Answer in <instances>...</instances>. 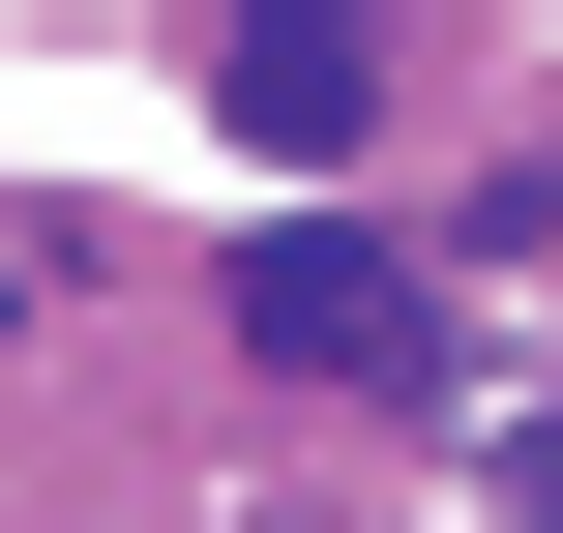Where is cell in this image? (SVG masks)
<instances>
[{"instance_id":"obj_1","label":"cell","mask_w":563,"mask_h":533,"mask_svg":"<svg viewBox=\"0 0 563 533\" xmlns=\"http://www.w3.org/2000/svg\"><path fill=\"white\" fill-rule=\"evenodd\" d=\"M238 356H267V386H445V297H416L356 208H297V237H238Z\"/></svg>"},{"instance_id":"obj_2","label":"cell","mask_w":563,"mask_h":533,"mask_svg":"<svg viewBox=\"0 0 563 533\" xmlns=\"http://www.w3.org/2000/svg\"><path fill=\"white\" fill-rule=\"evenodd\" d=\"M356 119H386L356 30H238V148H356Z\"/></svg>"},{"instance_id":"obj_3","label":"cell","mask_w":563,"mask_h":533,"mask_svg":"<svg viewBox=\"0 0 563 533\" xmlns=\"http://www.w3.org/2000/svg\"><path fill=\"white\" fill-rule=\"evenodd\" d=\"M505 504H534V533H563V415H534V445H505Z\"/></svg>"}]
</instances>
